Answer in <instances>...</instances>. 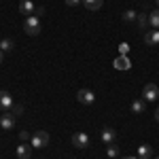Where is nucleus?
Listing matches in <instances>:
<instances>
[{"instance_id":"nucleus-18","label":"nucleus","mask_w":159,"mask_h":159,"mask_svg":"<svg viewBox=\"0 0 159 159\" xmlns=\"http://www.w3.org/2000/svg\"><path fill=\"white\" fill-rule=\"evenodd\" d=\"M136 21H138V25H140V30H147V25H148V17H147V15H142V13H138V17H136Z\"/></svg>"},{"instance_id":"nucleus-29","label":"nucleus","mask_w":159,"mask_h":159,"mask_svg":"<svg viewBox=\"0 0 159 159\" xmlns=\"http://www.w3.org/2000/svg\"><path fill=\"white\" fill-rule=\"evenodd\" d=\"M157 159H159V157H157Z\"/></svg>"},{"instance_id":"nucleus-12","label":"nucleus","mask_w":159,"mask_h":159,"mask_svg":"<svg viewBox=\"0 0 159 159\" xmlns=\"http://www.w3.org/2000/svg\"><path fill=\"white\" fill-rule=\"evenodd\" d=\"M81 4L85 7V11H91V13H93V11H100V9H102L104 0H83Z\"/></svg>"},{"instance_id":"nucleus-1","label":"nucleus","mask_w":159,"mask_h":159,"mask_svg":"<svg viewBox=\"0 0 159 159\" xmlns=\"http://www.w3.org/2000/svg\"><path fill=\"white\" fill-rule=\"evenodd\" d=\"M24 30L30 36H38L40 34V17L38 15H28L24 21Z\"/></svg>"},{"instance_id":"nucleus-11","label":"nucleus","mask_w":159,"mask_h":159,"mask_svg":"<svg viewBox=\"0 0 159 159\" xmlns=\"http://www.w3.org/2000/svg\"><path fill=\"white\" fill-rule=\"evenodd\" d=\"M112 64H115V68H117V70H129V68H132V61L127 60V55H119Z\"/></svg>"},{"instance_id":"nucleus-14","label":"nucleus","mask_w":159,"mask_h":159,"mask_svg":"<svg viewBox=\"0 0 159 159\" xmlns=\"http://www.w3.org/2000/svg\"><path fill=\"white\" fill-rule=\"evenodd\" d=\"M144 108H147V100H142V98H138L132 102V112L134 115H142L144 112Z\"/></svg>"},{"instance_id":"nucleus-27","label":"nucleus","mask_w":159,"mask_h":159,"mask_svg":"<svg viewBox=\"0 0 159 159\" xmlns=\"http://www.w3.org/2000/svg\"><path fill=\"white\" fill-rule=\"evenodd\" d=\"M123 159H140V157H123Z\"/></svg>"},{"instance_id":"nucleus-2","label":"nucleus","mask_w":159,"mask_h":159,"mask_svg":"<svg viewBox=\"0 0 159 159\" xmlns=\"http://www.w3.org/2000/svg\"><path fill=\"white\" fill-rule=\"evenodd\" d=\"M30 144H32V148H45L49 144V134L47 132H34L30 138Z\"/></svg>"},{"instance_id":"nucleus-15","label":"nucleus","mask_w":159,"mask_h":159,"mask_svg":"<svg viewBox=\"0 0 159 159\" xmlns=\"http://www.w3.org/2000/svg\"><path fill=\"white\" fill-rule=\"evenodd\" d=\"M138 157H140V159H151V157H153V148L148 147V144L138 147Z\"/></svg>"},{"instance_id":"nucleus-7","label":"nucleus","mask_w":159,"mask_h":159,"mask_svg":"<svg viewBox=\"0 0 159 159\" xmlns=\"http://www.w3.org/2000/svg\"><path fill=\"white\" fill-rule=\"evenodd\" d=\"M0 127L2 129H13L15 127V117H13L11 112H4V115H0Z\"/></svg>"},{"instance_id":"nucleus-26","label":"nucleus","mask_w":159,"mask_h":159,"mask_svg":"<svg viewBox=\"0 0 159 159\" xmlns=\"http://www.w3.org/2000/svg\"><path fill=\"white\" fill-rule=\"evenodd\" d=\"M2 57H4V51H0V64H2Z\"/></svg>"},{"instance_id":"nucleus-5","label":"nucleus","mask_w":159,"mask_h":159,"mask_svg":"<svg viewBox=\"0 0 159 159\" xmlns=\"http://www.w3.org/2000/svg\"><path fill=\"white\" fill-rule=\"evenodd\" d=\"M76 100H79L81 104L89 106V104H93V102H96V96H93V91H89V89H79V93H76Z\"/></svg>"},{"instance_id":"nucleus-19","label":"nucleus","mask_w":159,"mask_h":159,"mask_svg":"<svg viewBox=\"0 0 159 159\" xmlns=\"http://www.w3.org/2000/svg\"><path fill=\"white\" fill-rule=\"evenodd\" d=\"M106 155H108V157H117V155H119V147H117L115 142H112V144H108V148H106Z\"/></svg>"},{"instance_id":"nucleus-6","label":"nucleus","mask_w":159,"mask_h":159,"mask_svg":"<svg viewBox=\"0 0 159 159\" xmlns=\"http://www.w3.org/2000/svg\"><path fill=\"white\" fill-rule=\"evenodd\" d=\"M13 98L9 91H0V110H4V112H9V110L13 108Z\"/></svg>"},{"instance_id":"nucleus-28","label":"nucleus","mask_w":159,"mask_h":159,"mask_svg":"<svg viewBox=\"0 0 159 159\" xmlns=\"http://www.w3.org/2000/svg\"><path fill=\"white\" fill-rule=\"evenodd\" d=\"M155 2H157V4H159V0H155Z\"/></svg>"},{"instance_id":"nucleus-3","label":"nucleus","mask_w":159,"mask_h":159,"mask_svg":"<svg viewBox=\"0 0 159 159\" xmlns=\"http://www.w3.org/2000/svg\"><path fill=\"white\" fill-rule=\"evenodd\" d=\"M142 98L147 100V102H155L159 98V87L155 83H147L144 89H142Z\"/></svg>"},{"instance_id":"nucleus-13","label":"nucleus","mask_w":159,"mask_h":159,"mask_svg":"<svg viewBox=\"0 0 159 159\" xmlns=\"http://www.w3.org/2000/svg\"><path fill=\"white\" fill-rule=\"evenodd\" d=\"M30 155H32V144L21 142V144L17 147V157L19 159H30Z\"/></svg>"},{"instance_id":"nucleus-20","label":"nucleus","mask_w":159,"mask_h":159,"mask_svg":"<svg viewBox=\"0 0 159 159\" xmlns=\"http://www.w3.org/2000/svg\"><path fill=\"white\" fill-rule=\"evenodd\" d=\"M9 112H11L13 117H19V115L24 112V104H13V108L9 110Z\"/></svg>"},{"instance_id":"nucleus-21","label":"nucleus","mask_w":159,"mask_h":159,"mask_svg":"<svg viewBox=\"0 0 159 159\" xmlns=\"http://www.w3.org/2000/svg\"><path fill=\"white\" fill-rule=\"evenodd\" d=\"M136 17H138L136 11H125L123 13V21H136Z\"/></svg>"},{"instance_id":"nucleus-8","label":"nucleus","mask_w":159,"mask_h":159,"mask_svg":"<svg viewBox=\"0 0 159 159\" xmlns=\"http://www.w3.org/2000/svg\"><path fill=\"white\" fill-rule=\"evenodd\" d=\"M100 138H102V142L112 144V142L117 140V132H115L112 127H104V129H102V134H100Z\"/></svg>"},{"instance_id":"nucleus-10","label":"nucleus","mask_w":159,"mask_h":159,"mask_svg":"<svg viewBox=\"0 0 159 159\" xmlns=\"http://www.w3.org/2000/svg\"><path fill=\"white\" fill-rule=\"evenodd\" d=\"M19 11L28 17V15H34V13H36V7H34L32 0H21V2H19Z\"/></svg>"},{"instance_id":"nucleus-25","label":"nucleus","mask_w":159,"mask_h":159,"mask_svg":"<svg viewBox=\"0 0 159 159\" xmlns=\"http://www.w3.org/2000/svg\"><path fill=\"white\" fill-rule=\"evenodd\" d=\"M155 121H157V123H159V108H157V110H155Z\"/></svg>"},{"instance_id":"nucleus-4","label":"nucleus","mask_w":159,"mask_h":159,"mask_svg":"<svg viewBox=\"0 0 159 159\" xmlns=\"http://www.w3.org/2000/svg\"><path fill=\"white\" fill-rule=\"evenodd\" d=\"M89 136L85 134V132H76V134L72 136V144H74V148H87L89 147Z\"/></svg>"},{"instance_id":"nucleus-24","label":"nucleus","mask_w":159,"mask_h":159,"mask_svg":"<svg viewBox=\"0 0 159 159\" xmlns=\"http://www.w3.org/2000/svg\"><path fill=\"white\" fill-rule=\"evenodd\" d=\"M64 2H66L68 7H79V4H81L83 0H64Z\"/></svg>"},{"instance_id":"nucleus-16","label":"nucleus","mask_w":159,"mask_h":159,"mask_svg":"<svg viewBox=\"0 0 159 159\" xmlns=\"http://www.w3.org/2000/svg\"><path fill=\"white\" fill-rule=\"evenodd\" d=\"M148 25L155 28V30H159V9L153 11V13H148Z\"/></svg>"},{"instance_id":"nucleus-23","label":"nucleus","mask_w":159,"mask_h":159,"mask_svg":"<svg viewBox=\"0 0 159 159\" xmlns=\"http://www.w3.org/2000/svg\"><path fill=\"white\" fill-rule=\"evenodd\" d=\"M30 138H32V136L28 134V132H24V129H21V132H19V140H21V142H28V140H30Z\"/></svg>"},{"instance_id":"nucleus-17","label":"nucleus","mask_w":159,"mask_h":159,"mask_svg":"<svg viewBox=\"0 0 159 159\" xmlns=\"http://www.w3.org/2000/svg\"><path fill=\"white\" fill-rule=\"evenodd\" d=\"M11 49H13V40L11 38H0V51L7 53V51H11Z\"/></svg>"},{"instance_id":"nucleus-22","label":"nucleus","mask_w":159,"mask_h":159,"mask_svg":"<svg viewBox=\"0 0 159 159\" xmlns=\"http://www.w3.org/2000/svg\"><path fill=\"white\" fill-rule=\"evenodd\" d=\"M127 51H129V45H127V43H121V45H119V53H121V55H127Z\"/></svg>"},{"instance_id":"nucleus-9","label":"nucleus","mask_w":159,"mask_h":159,"mask_svg":"<svg viewBox=\"0 0 159 159\" xmlns=\"http://www.w3.org/2000/svg\"><path fill=\"white\" fill-rule=\"evenodd\" d=\"M144 43H147L148 47H155V45H159V30H148L147 34H144Z\"/></svg>"}]
</instances>
